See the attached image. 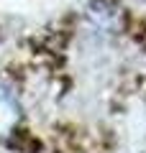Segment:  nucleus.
Listing matches in <instances>:
<instances>
[{"mask_svg": "<svg viewBox=\"0 0 146 153\" xmlns=\"http://www.w3.org/2000/svg\"><path fill=\"white\" fill-rule=\"evenodd\" d=\"M16 123H18V102L11 92L0 89V138L8 135L16 128Z\"/></svg>", "mask_w": 146, "mask_h": 153, "instance_id": "1", "label": "nucleus"}]
</instances>
